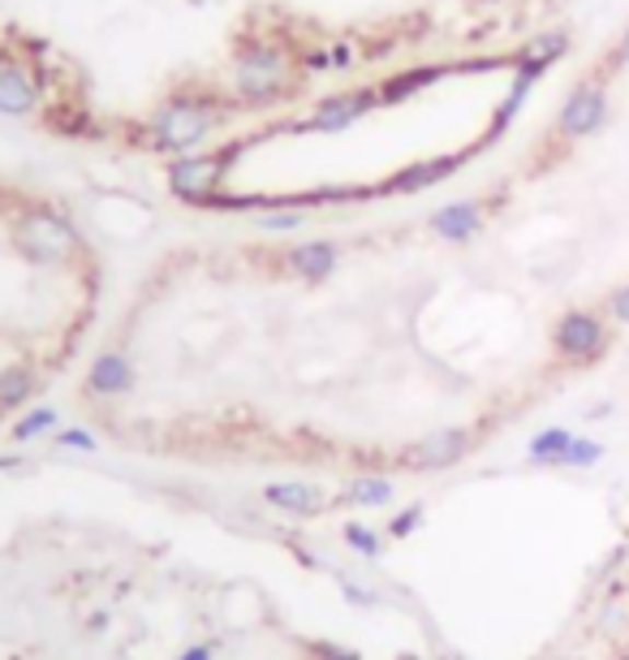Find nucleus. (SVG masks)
I'll return each mask as SVG.
<instances>
[{"mask_svg": "<svg viewBox=\"0 0 629 660\" xmlns=\"http://www.w3.org/2000/svg\"><path fill=\"white\" fill-rule=\"evenodd\" d=\"M604 324L595 320V315H564L557 328V346L560 355H569V359H595L599 350H604Z\"/></svg>", "mask_w": 629, "mask_h": 660, "instance_id": "f257e3e1", "label": "nucleus"}, {"mask_svg": "<svg viewBox=\"0 0 629 660\" xmlns=\"http://www.w3.org/2000/svg\"><path fill=\"white\" fill-rule=\"evenodd\" d=\"M466 449H470V437L462 428H449V432H435V437H427L422 444H415L406 462L422 466V471H440V466H453Z\"/></svg>", "mask_w": 629, "mask_h": 660, "instance_id": "f03ea898", "label": "nucleus"}, {"mask_svg": "<svg viewBox=\"0 0 629 660\" xmlns=\"http://www.w3.org/2000/svg\"><path fill=\"white\" fill-rule=\"evenodd\" d=\"M264 497L284 513H315L324 510V501H328L324 488H315V484H272Z\"/></svg>", "mask_w": 629, "mask_h": 660, "instance_id": "7ed1b4c3", "label": "nucleus"}, {"mask_svg": "<svg viewBox=\"0 0 629 660\" xmlns=\"http://www.w3.org/2000/svg\"><path fill=\"white\" fill-rule=\"evenodd\" d=\"M91 384H95L100 393H126V389H130V367H126V359L104 355L100 363L91 367Z\"/></svg>", "mask_w": 629, "mask_h": 660, "instance_id": "20e7f679", "label": "nucleus"}, {"mask_svg": "<svg viewBox=\"0 0 629 660\" xmlns=\"http://www.w3.org/2000/svg\"><path fill=\"white\" fill-rule=\"evenodd\" d=\"M569 432L564 428H548V432H539V437L531 440V462H539V466H560V453L569 449Z\"/></svg>", "mask_w": 629, "mask_h": 660, "instance_id": "39448f33", "label": "nucleus"}, {"mask_svg": "<svg viewBox=\"0 0 629 660\" xmlns=\"http://www.w3.org/2000/svg\"><path fill=\"white\" fill-rule=\"evenodd\" d=\"M350 506H388L393 501V484L388 479H353L346 488Z\"/></svg>", "mask_w": 629, "mask_h": 660, "instance_id": "423d86ee", "label": "nucleus"}, {"mask_svg": "<svg viewBox=\"0 0 629 660\" xmlns=\"http://www.w3.org/2000/svg\"><path fill=\"white\" fill-rule=\"evenodd\" d=\"M599 458H604V444H599V440L573 437L569 440V449L560 453V466H595Z\"/></svg>", "mask_w": 629, "mask_h": 660, "instance_id": "0eeeda50", "label": "nucleus"}, {"mask_svg": "<svg viewBox=\"0 0 629 660\" xmlns=\"http://www.w3.org/2000/svg\"><path fill=\"white\" fill-rule=\"evenodd\" d=\"M31 375L26 371H9V375H0V406H18V402H26V393H31Z\"/></svg>", "mask_w": 629, "mask_h": 660, "instance_id": "6e6552de", "label": "nucleus"}, {"mask_svg": "<svg viewBox=\"0 0 629 660\" xmlns=\"http://www.w3.org/2000/svg\"><path fill=\"white\" fill-rule=\"evenodd\" d=\"M346 544L358 548L362 557H380V535L371 526H362V522H346Z\"/></svg>", "mask_w": 629, "mask_h": 660, "instance_id": "1a4fd4ad", "label": "nucleus"}, {"mask_svg": "<svg viewBox=\"0 0 629 660\" xmlns=\"http://www.w3.org/2000/svg\"><path fill=\"white\" fill-rule=\"evenodd\" d=\"M53 424H57V415H53V410H35V415H26V419H22V424H18L13 432H18V440H26V437H39V432H48Z\"/></svg>", "mask_w": 629, "mask_h": 660, "instance_id": "9d476101", "label": "nucleus"}, {"mask_svg": "<svg viewBox=\"0 0 629 660\" xmlns=\"http://www.w3.org/2000/svg\"><path fill=\"white\" fill-rule=\"evenodd\" d=\"M419 522H422V510H419V506H415V510L397 513V518H393V522H388V531H393V535H397V540H406V535H410V531H415V526H419Z\"/></svg>", "mask_w": 629, "mask_h": 660, "instance_id": "9b49d317", "label": "nucleus"}, {"mask_svg": "<svg viewBox=\"0 0 629 660\" xmlns=\"http://www.w3.org/2000/svg\"><path fill=\"white\" fill-rule=\"evenodd\" d=\"M315 657L319 660H362L358 652H350V648H333V644H315Z\"/></svg>", "mask_w": 629, "mask_h": 660, "instance_id": "f8f14e48", "label": "nucleus"}, {"mask_svg": "<svg viewBox=\"0 0 629 660\" xmlns=\"http://www.w3.org/2000/svg\"><path fill=\"white\" fill-rule=\"evenodd\" d=\"M608 306H613V315H617L621 324H629V286L613 293V302H608Z\"/></svg>", "mask_w": 629, "mask_h": 660, "instance_id": "ddd939ff", "label": "nucleus"}, {"mask_svg": "<svg viewBox=\"0 0 629 660\" xmlns=\"http://www.w3.org/2000/svg\"><path fill=\"white\" fill-rule=\"evenodd\" d=\"M61 444H70V449H95L91 432H78V428H73V432H66V437H61Z\"/></svg>", "mask_w": 629, "mask_h": 660, "instance_id": "4468645a", "label": "nucleus"}, {"mask_svg": "<svg viewBox=\"0 0 629 660\" xmlns=\"http://www.w3.org/2000/svg\"><path fill=\"white\" fill-rule=\"evenodd\" d=\"M177 660H211V648H186Z\"/></svg>", "mask_w": 629, "mask_h": 660, "instance_id": "2eb2a0df", "label": "nucleus"}, {"mask_svg": "<svg viewBox=\"0 0 629 660\" xmlns=\"http://www.w3.org/2000/svg\"><path fill=\"white\" fill-rule=\"evenodd\" d=\"M346 595H350L353 604H371V595H366V591H358V587H350V583H346Z\"/></svg>", "mask_w": 629, "mask_h": 660, "instance_id": "dca6fc26", "label": "nucleus"}]
</instances>
